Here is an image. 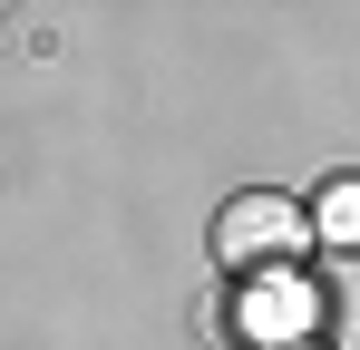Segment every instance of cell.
<instances>
[{
	"instance_id": "cell-1",
	"label": "cell",
	"mask_w": 360,
	"mask_h": 350,
	"mask_svg": "<svg viewBox=\"0 0 360 350\" xmlns=\"http://www.w3.org/2000/svg\"><path fill=\"white\" fill-rule=\"evenodd\" d=\"M311 243V205H292L283 185H253V195H234L224 214H214V263L224 273H292V253Z\"/></svg>"
},
{
	"instance_id": "cell-2",
	"label": "cell",
	"mask_w": 360,
	"mask_h": 350,
	"mask_svg": "<svg viewBox=\"0 0 360 350\" xmlns=\"http://www.w3.org/2000/svg\"><path fill=\"white\" fill-rule=\"evenodd\" d=\"M234 321H243V341H253V350H311L321 302H311V283H302V273H253Z\"/></svg>"
},
{
	"instance_id": "cell-3",
	"label": "cell",
	"mask_w": 360,
	"mask_h": 350,
	"mask_svg": "<svg viewBox=\"0 0 360 350\" xmlns=\"http://www.w3.org/2000/svg\"><path fill=\"white\" fill-rule=\"evenodd\" d=\"M311 233L331 253H360V175H331V195L311 205Z\"/></svg>"
}]
</instances>
